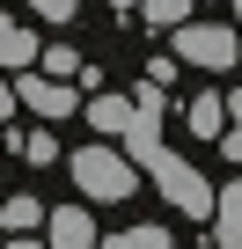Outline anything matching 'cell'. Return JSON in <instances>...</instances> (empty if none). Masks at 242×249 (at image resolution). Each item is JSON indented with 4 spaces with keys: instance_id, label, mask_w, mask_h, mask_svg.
Here are the masks:
<instances>
[{
    "instance_id": "1",
    "label": "cell",
    "mask_w": 242,
    "mask_h": 249,
    "mask_svg": "<svg viewBox=\"0 0 242 249\" xmlns=\"http://www.w3.org/2000/svg\"><path fill=\"white\" fill-rule=\"evenodd\" d=\"M140 169H147V176H154V191H162V198H169V205H176V213H191V220H220V198H213V191H205V176H198V169H191V161H176V154H169V147H154V154H147V161H140Z\"/></svg>"
},
{
    "instance_id": "2",
    "label": "cell",
    "mask_w": 242,
    "mask_h": 249,
    "mask_svg": "<svg viewBox=\"0 0 242 249\" xmlns=\"http://www.w3.org/2000/svg\"><path fill=\"white\" fill-rule=\"evenodd\" d=\"M132 169H140L132 154H110V147H81L74 154V183L88 198H132V183H140Z\"/></svg>"
},
{
    "instance_id": "3",
    "label": "cell",
    "mask_w": 242,
    "mask_h": 249,
    "mask_svg": "<svg viewBox=\"0 0 242 249\" xmlns=\"http://www.w3.org/2000/svg\"><path fill=\"white\" fill-rule=\"evenodd\" d=\"M176 59L184 66H235V30H213V22H184L176 30Z\"/></svg>"
},
{
    "instance_id": "4",
    "label": "cell",
    "mask_w": 242,
    "mask_h": 249,
    "mask_svg": "<svg viewBox=\"0 0 242 249\" xmlns=\"http://www.w3.org/2000/svg\"><path fill=\"white\" fill-rule=\"evenodd\" d=\"M15 95H22L37 117H66V110H74V88H66L59 73H22V81H15Z\"/></svg>"
},
{
    "instance_id": "5",
    "label": "cell",
    "mask_w": 242,
    "mask_h": 249,
    "mask_svg": "<svg viewBox=\"0 0 242 249\" xmlns=\"http://www.w3.org/2000/svg\"><path fill=\"white\" fill-rule=\"evenodd\" d=\"M44 242H52V249H103V234H95V220H88L81 205H59V213L44 220Z\"/></svg>"
},
{
    "instance_id": "6",
    "label": "cell",
    "mask_w": 242,
    "mask_h": 249,
    "mask_svg": "<svg viewBox=\"0 0 242 249\" xmlns=\"http://www.w3.org/2000/svg\"><path fill=\"white\" fill-rule=\"evenodd\" d=\"M88 124H95L103 140H125L132 124H140V103L132 95H88Z\"/></svg>"
},
{
    "instance_id": "7",
    "label": "cell",
    "mask_w": 242,
    "mask_h": 249,
    "mask_svg": "<svg viewBox=\"0 0 242 249\" xmlns=\"http://www.w3.org/2000/svg\"><path fill=\"white\" fill-rule=\"evenodd\" d=\"M44 52H37V30H22L15 15L0 22V66H37Z\"/></svg>"
},
{
    "instance_id": "8",
    "label": "cell",
    "mask_w": 242,
    "mask_h": 249,
    "mask_svg": "<svg viewBox=\"0 0 242 249\" xmlns=\"http://www.w3.org/2000/svg\"><path fill=\"white\" fill-rule=\"evenodd\" d=\"M213 242L220 249H242V183L220 191V220H213Z\"/></svg>"
},
{
    "instance_id": "9",
    "label": "cell",
    "mask_w": 242,
    "mask_h": 249,
    "mask_svg": "<svg viewBox=\"0 0 242 249\" xmlns=\"http://www.w3.org/2000/svg\"><path fill=\"white\" fill-rule=\"evenodd\" d=\"M220 117H227V95H198V103H191V132H198V140H227L235 124H220Z\"/></svg>"
},
{
    "instance_id": "10",
    "label": "cell",
    "mask_w": 242,
    "mask_h": 249,
    "mask_svg": "<svg viewBox=\"0 0 242 249\" xmlns=\"http://www.w3.org/2000/svg\"><path fill=\"white\" fill-rule=\"evenodd\" d=\"M52 213L37 205V198H8V205H0V227H8V234H30V227H44Z\"/></svg>"
},
{
    "instance_id": "11",
    "label": "cell",
    "mask_w": 242,
    "mask_h": 249,
    "mask_svg": "<svg viewBox=\"0 0 242 249\" xmlns=\"http://www.w3.org/2000/svg\"><path fill=\"white\" fill-rule=\"evenodd\" d=\"M103 249H176L169 227H125V234H103Z\"/></svg>"
},
{
    "instance_id": "12",
    "label": "cell",
    "mask_w": 242,
    "mask_h": 249,
    "mask_svg": "<svg viewBox=\"0 0 242 249\" xmlns=\"http://www.w3.org/2000/svg\"><path fill=\"white\" fill-rule=\"evenodd\" d=\"M140 15H147L154 30H184V22H191V0H140Z\"/></svg>"
},
{
    "instance_id": "13",
    "label": "cell",
    "mask_w": 242,
    "mask_h": 249,
    "mask_svg": "<svg viewBox=\"0 0 242 249\" xmlns=\"http://www.w3.org/2000/svg\"><path fill=\"white\" fill-rule=\"evenodd\" d=\"M44 73H59V81H81V73H88V59L59 44V52H44Z\"/></svg>"
},
{
    "instance_id": "14",
    "label": "cell",
    "mask_w": 242,
    "mask_h": 249,
    "mask_svg": "<svg viewBox=\"0 0 242 249\" xmlns=\"http://www.w3.org/2000/svg\"><path fill=\"white\" fill-rule=\"evenodd\" d=\"M22 161H37V169L59 161V140H52V132H22Z\"/></svg>"
},
{
    "instance_id": "15",
    "label": "cell",
    "mask_w": 242,
    "mask_h": 249,
    "mask_svg": "<svg viewBox=\"0 0 242 249\" xmlns=\"http://www.w3.org/2000/svg\"><path fill=\"white\" fill-rule=\"evenodd\" d=\"M30 8H37L44 22H74V0H30Z\"/></svg>"
},
{
    "instance_id": "16",
    "label": "cell",
    "mask_w": 242,
    "mask_h": 249,
    "mask_svg": "<svg viewBox=\"0 0 242 249\" xmlns=\"http://www.w3.org/2000/svg\"><path fill=\"white\" fill-rule=\"evenodd\" d=\"M220 147H227V161H235V169H242V124H235V132H227V140H220Z\"/></svg>"
},
{
    "instance_id": "17",
    "label": "cell",
    "mask_w": 242,
    "mask_h": 249,
    "mask_svg": "<svg viewBox=\"0 0 242 249\" xmlns=\"http://www.w3.org/2000/svg\"><path fill=\"white\" fill-rule=\"evenodd\" d=\"M227 117H235V124H242V88H227Z\"/></svg>"
},
{
    "instance_id": "18",
    "label": "cell",
    "mask_w": 242,
    "mask_h": 249,
    "mask_svg": "<svg viewBox=\"0 0 242 249\" xmlns=\"http://www.w3.org/2000/svg\"><path fill=\"white\" fill-rule=\"evenodd\" d=\"M8 249H52V242H30V234H8Z\"/></svg>"
},
{
    "instance_id": "19",
    "label": "cell",
    "mask_w": 242,
    "mask_h": 249,
    "mask_svg": "<svg viewBox=\"0 0 242 249\" xmlns=\"http://www.w3.org/2000/svg\"><path fill=\"white\" fill-rule=\"evenodd\" d=\"M110 8H125V15H132V8H140V0H110Z\"/></svg>"
},
{
    "instance_id": "20",
    "label": "cell",
    "mask_w": 242,
    "mask_h": 249,
    "mask_svg": "<svg viewBox=\"0 0 242 249\" xmlns=\"http://www.w3.org/2000/svg\"><path fill=\"white\" fill-rule=\"evenodd\" d=\"M235 22H242V0H235Z\"/></svg>"
}]
</instances>
